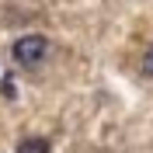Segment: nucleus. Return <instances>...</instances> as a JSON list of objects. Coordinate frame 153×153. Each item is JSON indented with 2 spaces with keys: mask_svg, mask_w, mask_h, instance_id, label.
Returning a JSON list of instances; mask_svg holds the SVG:
<instances>
[{
  "mask_svg": "<svg viewBox=\"0 0 153 153\" xmlns=\"http://www.w3.org/2000/svg\"><path fill=\"white\" fill-rule=\"evenodd\" d=\"M49 38L45 35H25V38H18L14 42V59H18L21 66H38V63H45V56H49Z\"/></svg>",
  "mask_w": 153,
  "mask_h": 153,
  "instance_id": "nucleus-1",
  "label": "nucleus"
},
{
  "mask_svg": "<svg viewBox=\"0 0 153 153\" xmlns=\"http://www.w3.org/2000/svg\"><path fill=\"white\" fill-rule=\"evenodd\" d=\"M18 153H49V139H42V136H25L18 143Z\"/></svg>",
  "mask_w": 153,
  "mask_h": 153,
  "instance_id": "nucleus-2",
  "label": "nucleus"
},
{
  "mask_svg": "<svg viewBox=\"0 0 153 153\" xmlns=\"http://www.w3.org/2000/svg\"><path fill=\"white\" fill-rule=\"evenodd\" d=\"M139 66H143V73H146V76H153V45L143 52V63H139Z\"/></svg>",
  "mask_w": 153,
  "mask_h": 153,
  "instance_id": "nucleus-3",
  "label": "nucleus"
}]
</instances>
